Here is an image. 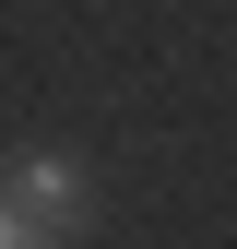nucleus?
Here are the masks:
<instances>
[{
    "mask_svg": "<svg viewBox=\"0 0 237 249\" xmlns=\"http://www.w3.org/2000/svg\"><path fill=\"white\" fill-rule=\"evenodd\" d=\"M71 213H83V178L59 154H24L0 178V249H71Z\"/></svg>",
    "mask_w": 237,
    "mask_h": 249,
    "instance_id": "f257e3e1",
    "label": "nucleus"
}]
</instances>
